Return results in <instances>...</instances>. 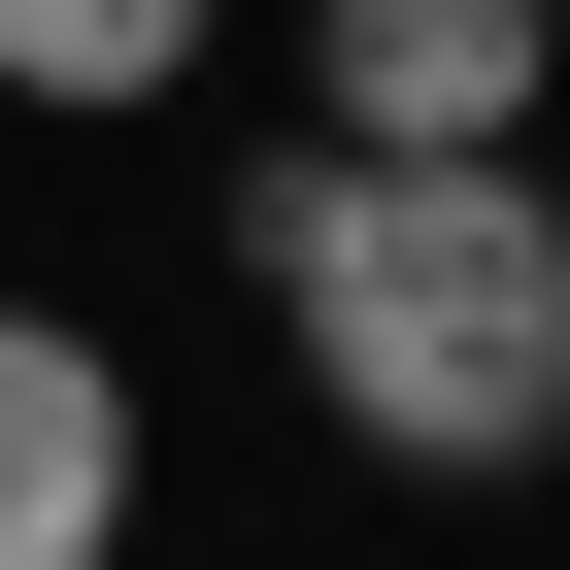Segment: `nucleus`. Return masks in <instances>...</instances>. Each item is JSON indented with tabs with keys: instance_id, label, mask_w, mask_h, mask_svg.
<instances>
[{
	"instance_id": "obj_4",
	"label": "nucleus",
	"mask_w": 570,
	"mask_h": 570,
	"mask_svg": "<svg viewBox=\"0 0 570 570\" xmlns=\"http://www.w3.org/2000/svg\"><path fill=\"white\" fill-rule=\"evenodd\" d=\"M235 0H0V101H168Z\"/></svg>"
},
{
	"instance_id": "obj_1",
	"label": "nucleus",
	"mask_w": 570,
	"mask_h": 570,
	"mask_svg": "<svg viewBox=\"0 0 570 570\" xmlns=\"http://www.w3.org/2000/svg\"><path fill=\"white\" fill-rule=\"evenodd\" d=\"M235 268H268V336H303V403L370 470H570V202L537 168H336V135H268Z\"/></svg>"
},
{
	"instance_id": "obj_2",
	"label": "nucleus",
	"mask_w": 570,
	"mask_h": 570,
	"mask_svg": "<svg viewBox=\"0 0 570 570\" xmlns=\"http://www.w3.org/2000/svg\"><path fill=\"white\" fill-rule=\"evenodd\" d=\"M570 0H303V135L336 168H537Z\"/></svg>"
},
{
	"instance_id": "obj_3",
	"label": "nucleus",
	"mask_w": 570,
	"mask_h": 570,
	"mask_svg": "<svg viewBox=\"0 0 570 570\" xmlns=\"http://www.w3.org/2000/svg\"><path fill=\"white\" fill-rule=\"evenodd\" d=\"M0 570H135V370L68 303H0Z\"/></svg>"
}]
</instances>
